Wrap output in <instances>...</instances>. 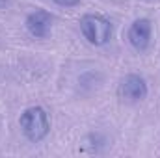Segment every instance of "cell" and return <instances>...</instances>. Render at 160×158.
I'll return each mask as SVG.
<instances>
[{
    "label": "cell",
    "mask_w": 160,
    "mask_h": 158,
    "mask_svg": "<svg viewBox=\"0 0 160 158\" xmlns=\"http://www.w3.org/2000/svg\"><path fill=\"white\" fill-rule=\"evenodd\" d=\"M153 2H157V0H153Z\"/></svg>",
    "instance_id": "cell-7"
},
{
    "label": "cell",
    "mask_w": 160,
    "mask_h": 158,
    "mask_svg": "<svg viewBox=\"0 0 160 158\" xmlns=\"http://www.w3.org/2000/svg\"><path fill=\"white\" fill-rule=\"evenodd\" d=\"M151 32H153V26H151V21L149 19H136L130 24L128 34H127L128 43L138 52H143L149 47V43H151Z\"/></svg>",
    "instance_id": "cell-4"
},
{
    "label": "cell",
    "mask_w": 160,
    "mask_h": 158,
    "mask_svg": "<svg viewBox=\"0 0 160 158\" xmlns=\"http://www.w3.org/2000/svg\"><path fill=\"white\" fill-rule=\"evenodd\" d=\"M58 6H63V7H73V6H77L80 0H54Z\"/></svg>",
    "instance_id": "cell-6"
},
{
    "label": "cell",
    "mask_w": 160,
    "mask_h": 158,
    "mask_svg": "<svg viewBox=\"0 0 160 158\" xmlns=\"http://www.w3.org/2000/svg\"><path fill=\"white\" fill-rule=\"evenodd\" d=\"M21 128L24 132V136L38 143L41 140L47 138L48 130H50V121H48V116L47 112L41 108V106H32V108H26L22 114H21Z\"/></svg>",
    "instance_id": "cell-1"
},
{
    "label": "cell",
    "mask_w": 160,
    "mask_h": 158,
    "mask_svg": "<svg viewBox=\"0 0 160 158\" xmlns=\"http://www.w3.org/2000/svg\"><path fill=\"white\" fill-rule=\"evenodd\" d=\"M50 26H52V17L45 9H38L26 17V30L34 37H39V39L47 37L50 32Z\"/></svg>",
    "instance_id": "cell-5"
},
{
    "label": "cell",
    "mask_w": 160,
    "mask_h": 158,
    "mask_svg": "<svg viewBox=\"0 0 160 158\" xmlns=\"http://www.w3.org/2000/svg\"><path fill=\"white\" fill-rule=\"evenodd\" d=\"M80 30L84 37L95 47L106 45L112 37V24L101 15H84L80 19Z\"/></svg>",
    "instance_id": "cell-2"
},
{
    "label": "cell",
    "mask_w": 160,
    "mask_h": 158,
    "mask_svg": "<svg viewBox=\"0 0 160 158\" xmlns=\"http://www.w3.org/2000/svg\"><path fill=\"white\" fill-rule=\"evenodd\" d=\"M119 97L127 102H140L147 97V84L140 75H127L119 84Z\"/></svg>",
    "instance_id": "cell-3"
}]
</instances>
